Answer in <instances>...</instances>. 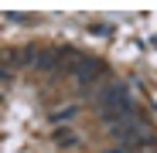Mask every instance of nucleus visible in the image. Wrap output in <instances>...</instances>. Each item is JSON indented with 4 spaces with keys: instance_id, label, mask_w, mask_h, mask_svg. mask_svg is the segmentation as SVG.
Returning <instances> with one entry per match:
<instances>
[{
    "instance_id": "nucleus-1",
    "label": "nucleus",
    "mask_w": 157,
    "mask_h": 153,
    "mask_svg": "<svg viewBox=\"0 0 157 153\" xmlns=\"http://www.w3.org/2000/svg\"><path fill=\"white\" fill-rule=\"evenodd\" d=\"M96 109L102 112V119H106L109 126L126 119L130 112H133V102H130V89L123 82H109V85H102L96 92Z\"/></svg>"
},
{
    "instance_id": "nucleus-2",
    "label": "nucleus",
    "mask_w": 157,
    "mask_h": 153,
    "mask_svg": "<svg viewBox=\"0 0 157 153\" xmlns=\"http://www.w3.org/2000/svg\"><path fill=\"white\" fill-rule=\"evenodd\" d=\"M72 75H75V82L82 85V89H89V85L99 82V75H102V61H99V58H78Z\"/></svg>"
},
{
    "instance_id": "nucleus-3",
    "label": "nucleus",
    "mask_w": 157,
    "mask_h": 153,
    "mask_svg": "<svg viewBox=\"0 0 157 153\" xmlns=\"http://www.w3.org/2000/svg\"><path fill=\"white\" fill-rule=\"evenodd\" d=\"M58 146H75V136L72 133H58Z\"/></svg>"
}]
</instances>
